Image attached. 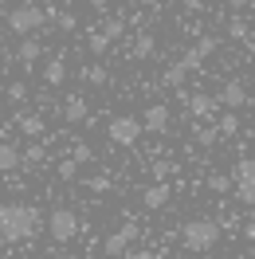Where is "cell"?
Returning a JSON list of instances; mask_svg holds the SVG:
<instances>
[{"label":"cell","mask_w":255,"mask_h":259,"mask_svg":"<svg viewBox=\"0 0 255 259\" xmlns=\"http://www.w3.org/2000/svg\"><path fill=\"white\" fill-rule=\"evenodd\" d=\"M102 32L110 35V39H118V35L126 32V20H106V24H102Z\"/></svg>","instance_id":"obj_26"},{"label":"cell","mask_w":255,"mask_h":259,"mask_svg":"<svg viewBox=\"0 0 255 259\" xmlns=\"http://www.w3.org/2000/svg\"><path fill=\"white\" fill-rule=\"evenodd\" d=\"M169 196H173V185H169V181H157V185H149V189L142 193V204L149 212H161L165 204H169Z\"/></svg>","instance_id":"obj_11"},{"label":"cell","mask_w":255,"mask_h":259,"mask_svg":"<svg viewBox=\"0 0 255 259\" xmlns=\"http://www.w3.org/2000/svg\"><path fill=\"white\" fill-rule=\"evenodd\" d=\"M142 118H134V114H118V118H110V126H106V138H110L114 146H138V138H142Z\"/></svg>","instance_id":"obj_4"},{"label":"cell","mask_w":255,"mask_h":259,"mask_svg":"<svg viewBox=\"0 0 255 259\" xmlns=\"http://www.w3.org/2000/svg\"><path fill=\"white\" fill-rule=\"evenodd\" d=\"M87 4H91L95 12H106V4H110V0H87Z\"/></svg>","instance_id":"obj_33"},{"label":"cell","mask_w":255,"mask_h":259,"mask_svg":"<svg viewBox=\"0 0 255 259\" xmlns=\"http://www.w3.org/2000/svg\"><path fill=\"white\" fill-rule=\"evenodd\" d=\"M71 157H75V161H91V149H87V146H75V153H71Z\"/></svg>","instance_id":"obj_31"},{"label":"cell","mask_w":255,"mask_h":259,"mask_svg":"<svg viewBox=\"0 0 255 259\" xmlns=\"http://www.w3.org/2000/svg\"><path fill=\"white\" fill-rule=\"evenodd\" d=\"M59 177H63V181H75V177H79V161H75V157L59 161Z\"/></svg>","instance_id":"obj_24"},{"label":"cell","mask_w":255,"mask_h":259,"mask_svg":"<svg viewBox=\"0 0 255 259\" xmlns=\"http://www.w3.org/2000/svg\"><path fill=\"white\" fill-rule=\"evenodd\" d=\"M232 181H236V185H251V189H255V157H239L236 169H232Z\"/></svg>","instance_id":"obj_18"},{"label":"cell","mask_w":255,"mask_h":259,"mask_svg":"<svg viewBox=\"0 0 255 259\" xmlns=\"http://www.w3.org/2000/svg\"><path fill=\"white\" fill-rule=\"evenodd\" d=\"M44 82H48V87H63V82H67V59H63V55H51V59H48V67H44Z\"/></svg>","instance_id":"obj_12"},{"label":"cell","mask_w":255,"mask_h":259,"mask_svg":"<svg viewBox=\"0 0 255 259\" xmlns=\"http://www.w3.org/2000/svg\"><path fill=\"white\" fill-rule=\"evenodd\" d=\"M243 236H247V240H255V224H247V228H243Z\"/></svg>","instance_id":"obj_34"},{"label":"cell","mask_w":255,"mask_h":259,"mask_svg":"<svg viewBox=\"0 0 255 259\" xmlns=\"http://www.w3.org/2000/svg\"><path fill=\"white\" fill-rule=\"evenodd\" d=\"M236 200H239V204H247V208H255V189H251V185H236Z\"/></svg>","instance_id":"obj_25"},{"label":"cell","mask_w":255,"mask_h":259,"mask_svg":"<svg viewBox=\"0 0 255 259\" xmlns=\"http://www.w3.org/2000/svg\"><path fill=\"white\" fill-rule=\"evenodd\" d=\"M216 102H220V106H228V110H239V106L247 102V87H243L239 79H228L220 91H216Z\"/></svg>","instance_id":"obj_8"},{"label":"cell","mask_w":255,"mask_h":259,"mask_svg":"<svg viewBox=\"0 0 255 259\" xmlns=\"http://www.w3.org/2000/svg\"><path fill=\"white\" fill-rule=\"evenodd\" d=\"M20 161H24V153L16 146H8V142H0V177H8V173H16Z\"/></svg>","instance_id":"obj_14"},{"label":"cell","mask_w":255,"mask_h":259,"mask_svg":"<svg viewBox=\"0 0 255 259\" xmlns=\"http://www.w3.org/2000/svg\"><path fill=\"white\" fill-rule=\"evenodd\" d=\"M24 98H28V87H24V82H12V87H8V102H24Z\"/></svg>","instance_id":"obj_29"},{"label":"cell","mask_w":255,"mask_h":259,"mask_svg":"<svg viewBox=\"0 0 255 259\" xmlns=\"http://www.w3.org/2000/svg\"><path fill=\"white\" fill-rule=\"evenodd\" d=\"M39 55H44V44H39L35 35H28V39H20V48H16V59H20L24 67H32L35 59H39Z\"/></svg>","instance_id":"obj_15"},{"label":"cell","mask_w":255,"mask_h":259,"mask_svg":"<svg viewBox=\"0 0 255 259\" xmlns=\"http://www.w3.org/2000/svg\"><path fill=\"white\" fill-rule=\"evenodd\" d=\"M126 259H161V255L149 251V247H138V251H126Z\"/></svg>","instance_id":"obj_30"},{"label":"cell","mask_w":255,"mask_h":259,"mask_svg":"<svg viewBox=\"0 0 255 259\" xmlns=\"http://www.w3.org/2000/svg\"><path fill=\"white\" fill-rule=\"evenodd\" d=\"M208 189H212V193H228V189H232V177H224V173H212V177H208Z\"/></svg>","instance_id":"obj_23"},{"label":"cell","mask_w":255,"mask_h":259,"mask_svg":"<svg viewBox=\"0 0 255 259\" xmlns=\"http://www.w3.org/2000/svg\"><path fill=\"white\" fill-rule=\"evenodd\" d=\"M130 240H138V224H134V220H126L118 232H110L106 243H102V251H106V255H122V251L130 247Z\"/></svg>","instance_id":"obj_7"},{"label":"cell","mask_w":255,"mask_h":259,"mask_svg":"<svg viewBox=\"0 0 255 259\" xmlns=\"http://www.w3.org/2000/svg\"><path fill=\"white\" fill-rule=\"evenodd\" d=\"M48 24V8L44 4H16L12 12H8V32L12 35H20V39H28V35H35L39 28Z\"/></svg>","instance_id":"obj_3"},{"label":"cell","mask_w":255,"mask_h":259,"mask_svg":"<svg viewBox=\"0 0 255 259\" xmlns=\"http://www.w3.org/2000/svg\"><path fill=\"white\" fill-rule=\"evenodd\" d=\"M142 130H145V134H165V130H169V106H165V102L145 106V114H142Z\"/></svg>","instance_id":"obj_9"},{"label":"cell","mask_w":255,"mask_h":259,"mask_svg":"<svg viewBox=\"0 0 255 259\" xmlns=\"http://www.w3.org/2000/svg\"><path fill=\"white\" fill-rule=\"evenodd\" d=\"M216 130H220L224 138H236V134H239V118H236L232 110H228V114H220V118H216Z\"/></svg>","instance_id":"obj_20"},{"label":"cell","mask_w":255,"mask_h":259,"mask_svg":"<svg viewBox=\"0 0 255 259\" xmlns=\"http://www.w3.org/2000/svg\"><path fill=\"white\" fill-rule=\"evenodd\" d=\"M216 51H220V39H216V35H200V39H196V44L185 51V59H181V63L189 67V71H196V67L204 63L208 55H216Z\"/></svg>","instance_id":"obj_6"},{"label":"cell","mask_w":255,"mask_h":259,"mask_svg":"<svg viewBox=\"0 0 255 259\" xmlns=\"http://www.w3.org/2000/svg\"><path fill=\"white\" fill-rule=\"evenodd\" d=\"M181 4H185V8H189V12H200V8H204L208 0H181Z\"/></svg>","instance_id":"obj_32"},{"label":"cell","mask_w":255,"mask_h":259,"mask_svg":"<svg viewBox=\"0 0 255 259\" xmlns=\"http://www.w3.org/2000/svg\"><path fill=\"white\" fill-rule=\"evenodd\" d=\"M106 79H110V75H106V67H102V63H91V67H82V82H91V87H102Z\"/></svg>","instance_id":"obj_19"},{"label":"cell","mask_w":255,"mask_h":259,"mask_svg":"<svg viewBox=\"0 0 255 259\" xmlns=\"http://www.w3.org/2000/svg\"><path fill=\"white\" fill-rule=\"evenodd\" d=\"M153 55H157V35L138 32V39H134V59H153Z\"/></svg>","instance_id":"obj_17"},{"label":"cell","mask_w":255,"mask_h":259,"mask_svg":"<svg viewBox=\"0 0 255 259\" xmlns=\"http://www.w3.org/2000/svg\"><path fill=\"white\" fill-rule=\"evenodd\" d=\"M48 232H51V240H55V243H71L82 232V224H79V216H75L71 208H51Z\"/></svg>","instance_id":"obj_5"},{"label":"cell","mask_w":255,"mask_h":259,"mask_svg":"<svg viewBox=\"0 0 255 259\" xmlns=\"http://www.w3.org/2000/svg\"><path fill=\"white\" fill-rule=\"evenodd\" d=\"M228 4H232V8H243V4H247V0H228Z\"/></svg>","instance_id":"obj_36"},{"label":"cell","mask_w":255,"mask_h":259,"mask_svg":"<svg viewBox=\"0 0 255 259\" xmlns=\"http://www.w3.org/2000/svg\"><path fill=\"white\" fill-rule=\"evenodd\" d=\"M228 35H232V39H247V24H243V20H232V24H228Z\"/></svg>","instance_id":"obj_28"},{"label":"cell","mask_w":255,"mask_h":259,"mask_svg":"<svg viewBox=\"0 0 255 259\" xmlns=\"http://www.w3.org/2000/svg\"><path fill=\"white\" fill-rule=\"evenodd\" d=\"M87 114H91L87 98L82 95H67V102H63V118L67 122H87Z\"/></svg>","instance_id":"obj_13"},{"label":"cell","mask_w":255,"mask_h":259,"mask_svg":"<svg viewBox=\"0 0 255 259\" xmlns=\"http://www.w3.org/2000/svg\"><path fill=\"white\" fill-rule=\"evenodd\" d=\"M216 106H220V102L208 95V91H196V95H189V114L196 118V122H212V118H216Z\"/></svg>","instance_id":"obj_10"},{"label":"cell","mask_w":255,"mask_h":259,"mask_svg":"<svg viewBox=\"0 0 255 259\" xmlns=\"http://www.w3.org/2000/svg\"><path fill=\"white\" fill-rule=\"evenodd\" d=\"M181 243L189 247V251H212L216 243H220V220H212V216H192L181 224Z\"/></svg>","instance_id":"obj_2"},{"label":"cell","mask_w":255,"mask_h":259,"mask_svg":"<svg viewBox=\"0 0 255 259\" xmlns=\"http://www.w3.org/2000/svg\"><path fill=\"white\" fill-rule=\"evenodd\" d=\"M185 79H189V67L185 63H173L165 71V87H185Z\"/></svg>","instance_id":"obj_21"},{"label":"cell","mask_w":255,"mask_h":259,"mask_svg":"<svg viewBox=\"0 0 255 259\" xmlns=\"http://www.w3.org/2000/svg\"><path fill=\"white\" fill-rule=\"evenodd\" d=\"M87 44H91V51H95V55H106V48H110L114 39L102 32V28H98V32H91V39H87Z\"/></svg>","instance_id":"obj_22"},{"label":"cell","mask_w":255,"mask_h":259,"mask_svg":"<svg viewBox=\"0 0 255 259\" xmlns=\"http://www.w3.org/2000/svg\"><path fill=\"white\" fill-rule=\"evenodd\" d=\"M16 126H20V134H24V138H44L48 122H44L39 114H20V118H16Z\"/></svg>","instance_id":"obj_16"},{"label":"cell","mask_w":255,"mask_h":259,"mask_svg":"<svg viewBox=\"0 0 255 259\" xmlns=\"http://www.w3.org/2000/svg\"><path fill=\"white\" fill-rule=\"evenodd\" d=\"M138 4H145V8H157L161 0H138Z\"/></svg>","instance_id":"obj_35"},{"label":"cell","mask_w":255,"mask_h":259,"mask_svg":"<svg viewBox=\"0 0 255 259\" xmlns=\"http://www.w3.org/2000/svg\"><path fill=\"white\" fill-rule=\"evenodd\" d=\"M87 189H91V193H110V177H102V173H98V177L87 181Z\"/></svg>","instance_id":"obj_27"},{"label":"cell","mask_w":255,"mask_h":259,"mask_svg":"<svg viewBox=\"0 0 255 259\" xmlns=\"http://www.w3.org/2000/svg\"><path fill=\"white\" fill-rule=\"evenodd\" d=\"M39 228H44V216L35 204H24V200L0 204V240L4 243H28L39 236Z\"/></svg>","instance_id":"obj_1"}]
</instances>
